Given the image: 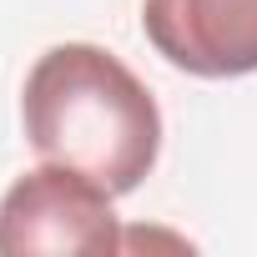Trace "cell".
Returning <instances> with one entry per match:
<instances>
[{"label": "cell", "instance_id": "6da1fadb", "mask_svg": "<svg viewBox=\"0 0 257 257\" xmlns=\"http://www.w3.org/2000/svg\"><path fill=\"white\" fill-rule=\"evenodd\" d=\"M21 121L41 162L76 167L111 197L137 192L162 157L157 96L116 51L91 41H61L36 56L21 86Z\"/></svg>", "mask_w": 257, "mask_h": 257}, {"label": "cell", "instance_id": "7a4b0ae2", "mask_svg": "<svg viewBox=\"0 0 257 257\" xmlns=\"http://www.w3.org/2000/svg\"><path fill=\"white\" fill-rule=\"evenodd\" d=\"M111 192L76 167L41 162L0 197V257H106L121 252V222Z\"/></svg>", "mask_w": 257, "mask_h": 257}, {"label": "cell", "instance_id": "3957f363", "mask_svg": "<svg viewBox=\"0 0 257 257\" xmlns=\"http://www.w3.org/2000/svg\"><path fill=\"white\" fill-rule=\"evenodd\" d=\"M142 31L187 76L232 81L257 71V0H147Z\"/></svg>", "mask_w": 257, "mask_h": 257}]
</instances>
